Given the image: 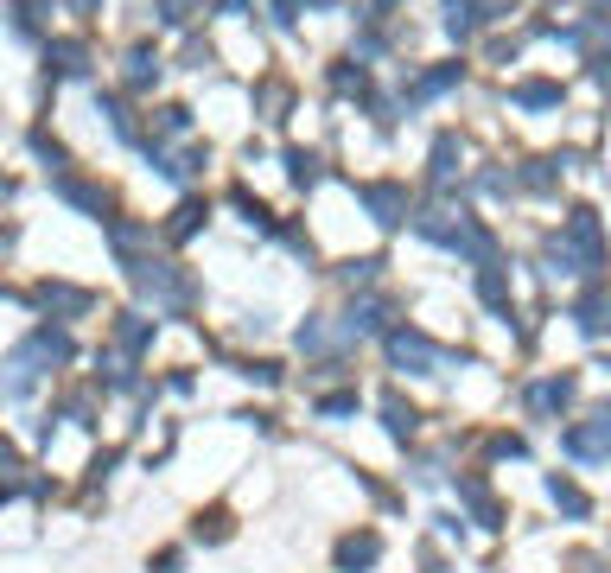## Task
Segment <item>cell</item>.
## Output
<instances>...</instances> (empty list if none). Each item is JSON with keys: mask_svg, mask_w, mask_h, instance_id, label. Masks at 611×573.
Masks as SVG:
<instances>
[{"mask_svg": "<svg viewBox=\"0 0 611 573\" xmlns=\"http://www.w3.org/2000/svg\"><path fill=\"white\" fill-rule=\"evenodd\" d=\"M567 249L580 255V262H586L592 274L605 268V236H599V217H592L586 204H580V211H567Z\"/></svg>", "mask_w": 611, "mask_h": 573, "instance_id": "1", "label": "cell"}, {"mask_svg": "<svg viewBox=\"0 0 611 573\" xmlns=\"http://www.w3.org/2000/svg\"><path fill=\"white\" fill-rule=\"evenodd\" d=\"M357 198L370 204V217L382 223V230L408 223V191H401V185H389V179H370V185H357Z\"/></svg>", "mask_w": 611, "mask_h": 573, "instance_id": "2", "label": "cell"}, {"mask_svg": "<svg viewBox=\"0 0 611 573\" xmlns=\"http://www.w3.org/2000/svg\"><path fill=\"white\" fill-rule=\"evenodd\" d=\"M389 357H395L408 376H433V370H440V351H433L421 332H389Z\"/></svg>", "mask_w": 611, "mask_h": 573, "instance_id": "3", "label": "cell"}, {"mask_svg": "<svg viewBox=\"0 0 611 573\" xmlns=\"http://www.w3.org/2000/svg\"><path fill=\"white\" fill-rule=\"evenodd\" d=\"M573 319H580V332H586V338H605V332H611V293H605V287H592L586 300L573 306Z\"/></svg>", "mask_w": 611, "mask_h": 573, "instance_id": "4", "label": "cell"}, {"mask_svg": "<svg viewBox=\"0 0 611 573\" xmlns=\"http://www.w3.org/2000/svg\"><path fill=\"white\" fill-rule=\"evenodd\" d=\"M39 306L58 312V319H77V312H90V293H83V287H64V281H45V287H39Z\"/></svg>", "mask_w": 611, "mask_h": 573, "instance_id": "5", "label": "cell"}, {"mask_svg": "<svg viewBox=\"0 0 611 573\" xmlns=\"http://www.w3.org/2000/svg\"><path fill=\"white\" fill-rule=\"evenodd\" d=\"M605 446H611V408H599V427H592V433H586V427L567 433V453H573V459H599Z\"/></svg>", "mask_w": 611, "mask_h": 573, "instance_id": "6", "label": "cell"}, {"mask_svg": "<svg viewBox=\"0 0 611 573\" xmlns=\"http://www.w3.org/2000/svg\"><path fill=\"white\" fill-rule=\"evenodd\" d=\"M376 554H382V542H376V535H344V542H338V567H344V573L376 567Z\"/></svg>", "mask_w": 611, "mask_h": 573, "instance_id": "7", "label": "cell"}, {"mask_svg": "<svg viewBox=\"0 0 611 573\" xmlns=\"http://www.w3.org/2000/svg\"><path fill=\"white\" fill-rule=\"evenodd\" d=\"M45 58H51V71H58V77H77V71H83V45H77V39H51Z\"/></svg>", "mask_w": 611, "mask_h": 573, "instance_id": "8", "label": "cell"}, {"mask_svg": "<svg viewBox=\"0 0 611 573\" xmlns=\"http://www.w3.org/2000/svg\"><path fill=\"white\" fill-rule=\"evenodd\" d=\"M573 402V382L561 376V382H541V389H529V408L535 414H554V408H567Z\"/></svg>", "mask_w": 611, "mask_h": 573, "instance_id": "9", "label": "cell"}, {"mask_svg": "<svg viewBox=\"0 0 611 573\" xmlns=\"http://www.w3.org/2000/svg\"><path fill=\"white\" fill-rule=\"evenodd\" d=\"M548 497H554V503H561V510H567V516H586V510H592V503H586V491H580V484H573V478H561V472H554V478H548Z\"/></svg>", "mask_w": 611, "mask_h": 573, "instance_id": "10", "label": "cell"}, {"mask_svg": "<svg viewBox=\"0 0 611 573\" xmlns=\"http://www.w3.org/2000/svg\"><path fill=\"white\" fill-rule=\"evenodd\" d=\"M382 421H389V433H395V440H414V427H421V414H414L408 402H395V395H389V402H382Z\"/></svg>", "mask_w": 611, "mask_h": 573, "instance_id": "11", "label": "cell"}, {"mask_svg": "<svg viewBox=\"0 0 611 573\" xmlns=\"http://www.w3.org/2000/svg\"><path fill=\"white\" fill-rule=\"evenodd\" d=\"M452 83H459V64H440V71H427V77H421V83H414V90H408V96H414V102H427V96H446V90H452Z\"/></svg>", "mask_w": 611, "mask_h": 573, "instance_id": "12", "label": "cell"}, {"mask_svg": "<svg viewBox=\"0 0 611 573\" xmlns=\"http://www.w3.org/2000/svg\"><path fill=\"white\" fill-rule=\"evenodd\" d=\"M478 293H484V306H510V281H503V268L491 262V268H478Z\"/></svg>", "mask_w": 611, "mask_h": 573, "instance_id": "13", "label": "cell"}, {"mask_svg": "<svg viewBox=\"0 0 611 573\" xmlns=\"http://www.w3.org/2000/svg\"><path fill=\"white\" fill-rule=\"evenodd\" d=\"M153 77H160V58H153L147 45H134V51H128V83H134V90H147Z\"/></svg>", "mask_w": 611, "mask_h": 573, "instance_id": "14", "label": "cell"}, {"mask_svg": "<svg viewBox=\"0 0 611 573\" xmlns=\"http://www.w3.org/2000/svg\"><path fill=\"white\" fill-rule=\"evenodd\" d=\"M471 26H478V7H471V0H446V32L452 39H471Z\"/></svg>", "mask_w": 611, "mask_h": 573, "instance_id": "15", "label": "cell"}, {"mask_svg": "<svg viewBox=\"0 0 611 573\" xmlns=\"http://www.w3.org/2000/svg\"><path fill=\"white\" fill-rule=\"evenodd\" d=\"M516 102L522 109H554V102H561V83H522Z\"/></svg>", "mask_w": 611, "mask_h": 573, "instance_id": "16", "label": "cell"}, {"mask_svg": "<svg viewBox=\"0 0 611 573\" xmlns=\"http://www.w3.org/2000/svg\"><path fill=\"white\" fill-rule=\"evenodd\" d=\"M198 223H204V204H179V211H172V223H166V236H172V242H185L191 230H198Z\"/></svg>", "mask_w": 611, "mask_h": 573, "instance_id": "17", "label": "cell"}, {"mask_svg": "<svg viewBox=\"0 0 611 573\" xmlns=\"http://www.w3.org/2000/svg\"><path fill=\"white\" fill-rule=\"evenodd\" d=\"M554 179H561V160H529V172H522V185H529V191H548Z\"/></svg>", "mask_w": 611, "mask_h": 573, "instance_id": "18", "label": "cell"}, {"mask_svg": "<svg viewBox=\"0 0 611 573\" xmlns=\"http://www.w3.org/2000/svg\"><path fill=\"white\" fill-rule=\"evenodd\" d=\"M287 179L293 185H312V179H319V160H312V153H287Z\"/></svg>", "mask_w": 611, "mask_h": 573, "instance_id": "19", "label": "cell"}, {"mask_svg": "<svg viewBox=\"0 0 611 573\" xmlns=\"http://www.w3.org/2000/svg\"><path fill=\"white\" fill-rule=\"evenodd\" d=\"M452 160H459V147H452V141H440V147H433V179H440V185H452V172H459Z\"/></svg>", "mask_w": 611, "mask_h": 573, "instance_id": "20", "label": "cell"}, {"mask_svg": "<svg viewBox=\"0 0 611 573\" xmlns=\"http://www.w3.org/2000/svg\"><path fill=\"white\" fill-rule=\"evenodd\" d=\"M64 198H71V204H83V211H102V191L77 185V179H64Z\"/></svg>", "mask_w": 611, "mask_h": 573, "instance_id": "21", "label": "cell"}, {"mask_svg": "<svg viewBox=\"0 0 611 573\" xmlns=\"http://www.w3.org/2000/svg\"><path fill=\"white\" fill-rule=\"evenodd\" d=\"M471 7H478V20H510L516 0H471Z\"/></svg>", "mask_w": 611, "mask_h": 573, "instance_id": "22", "label": "cell"}, {"mask_svg": "<svg viewBox=\"0 0 611 573\" xmlns=\"http://www.w3.org/2000/svg\"><path fill=\"white\" fill-rule=\"evenodd\" d=\"M376 268H382L376 255H363V262H351V268H344V281H351V287H357V281H376Z\"/></svg>", "mask_w": 611, "mask_h": 573, "instance_id": "23", "label": "cell"}, {"mask_svg": "<svg viewBox=\"0 0 611 573\" xmlns=\"http://www.w3.org/2000/svg\"><path fill=\"white\" fill-rule=\"evenodd\" d=\"M331 83H338V90H344V96H351V90L363 96V83H370V77H363V71H351V64H344V71H331Z\"/></svg>", "mask_w": 611, "mask_h": 573, "instance_id": "24", "label": "cell"}, {"mask_svg": "<svg viewBox=\"0 0 611 573\" xmlns=\"http://www.w3.org/2000/svg\"><path fill=\"white\" fill-rule=\"evenodd\" d=\"M121 344H128V351H141V344H147V325H141V319H121Z\"/></svg>", "mask_w": 611, "mask_h": 573, "instance_id": "25", "label": "cell"}, {"mask_svg": "<svg viewBox=\"0 0 611 573\" xmlns=\"http://www.w3.org/2000/svg\"><path fill=\"white\" fill-rule=\"evenodd\" d=\"M236 211H242V217H249V223H261V230H268V211H261V204L249 198V191H236Z\"/></svg>", "mask_w": 611, "mask_h": 573, "instance_id": "26", "label": "cell"}, {"mask_svg": "<svg viewBox=\"0 0 611 573\" xmlns=\"http://www.w3.org/2000/svg\"><path fill=\"white\" fill-rule=\"evenodd\" d=\"M185 121H191V109H160V134H185Z\"/></svg>", "mask_w": 611, "mask_h": 573, "instance_id": "27", "label": "cell"}, {"mask_svg": "<svg viewBox=\"0 0 611 573\" xmlns=\"http://www.w3.org/2000/svg\"><path fill=\"white\" fill-rule=\"evenodd\" d=\"M319 414H357V395H325Z\"/></svg>", "mask_w": 611, "mask_h": 573, "instance_id": "28", "label": "cell"}, {"mask_svg": "<svg viewBox=\"0 0 611 573\" xmlns=\"http://www.w3.org/2000/svg\"><path fill=\"white\" fill-rule=\"evenodd\" d=\"M160 20H166V26H179V20H185V0H160Z\"/></svg>", "mask_w": 611, "mask_h": 573, "instance_id": "29", "label": "cell"}, {"mask_svg": "<svg viewBox=\"0 0 611 573\" xmlns=\"http://www.w3.org/2000/svg\"><path fill=\"white\" fill-rule=\"evenodd\" d=\"M592 83H599V90L611 96V58H599V64H592Z\"/></svg>", "mask_w": 611, "mask_h": 573, "instance_id": "30", "label": "cell"}, {"mask_svg": "<svg viewBox=\"0 0 611 573\" xmlns=\"http://www.w3.org/2000/svg\"><path fill=\"white\" fill-rule=\"evenodd\" d=\"M293 7H300V0H274V20H281V26H293V20H300Z\"/></svg>", "mask_w": 611, "mask_h": 573, "instance_id": "31", "label": "cell"}, {"mask_svg": "<svg viewBox=\"0 0 611 573\" xmlns=\"http://www.w3.org/2000/svg\"><path fill=\"white\" fill-rule=\"evenodd\" d=\"M312 7H338V0H312Z\"/></svg>", "mask_w": 611, "mask_h": 573, "instance_id": "32", "label": "cell"}, {"mask_svg": "<svg viewBox=\"0 0 611 573\" xmlns=\"http://www.w3.org/2000/svg\"><path fill=\"white\" fill-rule=\"evenodd\" d=\"M376 7H395V0H376Z\"/></svg>", "mask_w": 611, "mask_h": 573, "instance_id": "33", "label": "cell"}]
</instances>
